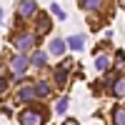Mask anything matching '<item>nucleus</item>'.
Masks as SVG:
<instances>
[{
    "instance_id": "f257e3e1",
    "label": "nucleus",
    "mask_w": 125,
    "mask_h": 125,
    "mask_svg": "<svg viewBox=\"0 0 125 125\" xmlns=\"http://www.w3.org/2000/svg\"><path fill=\"white\" fill-rule=\"evenodd\" d=\"M20 123H23V125H43L45 123V115H43V110L28 108V110L20 113Z\"/></svg>"
},
{
    "instance_id": "f03ea898",
    "label": "nucleus",
    "mask_w": 125,
    "mask_h": 125,
    "mask_svg": "<svg viewBox=\"0 0 125 125\" xmlns=\"http://www.w3.org/2000/svg\"><path fill=\"white\" fill-rule=\"evenodd\" d=\"M28 65H30V58H28V55H23V53H20V55H15L13 60H10V70H13L18 78L28 70Z\"/></svg>"
},
{
    "instance_id": "7ed1b4c3",
    "label": "nucleus",
    "mask_w": 125,
    "mask_h": 125,
    "mask_svg": "<svg viewBox=\"0 0 125 125\" xmlns=\"http://www.w3.org/2000/svg\"><path fill=\"white\" fill-rule=\"evenodd\" d=\"M35 45V38L30 35V33H23V35H15V48L20 50V53H30V48Z\"/></svg>"
},
{
    "instance_id": "20e7f679",
    "label": "nucleus",
    "mask_w": 125,
    "mask_h": 125,
    "mask_svg": "<svg viewBox=\"0 0 125 125\" xmlns=\"http://www.w3.org/2000/svg\"><path fill=\"white\" fill-rule=\"evenodd\" d=\"M35 10H38L35 0H20V3H18V13L23 15V18H28V15H35Z\"/></svg>"
},
{
    "instance_id": "39448f33",
    "label": "nucleus",
    "mask_w": 125,
    "mask_h": 125,
    "mask_svg": "<svg viewBox=\"0 0 125 125\" xmlns=\"http://www.w3.org/2000/svg\"><path fill=\"white\" fill-rule=\"evenodd\" d=\"M62 50H65V43H62L60 38L50 40V53H53V55H62Z\"/></svg>"
},
{
    "instance_id": "423d86ee",
    "label": "nucleus",
    "mask_w": 125,
    "mask_h": 125,
    "mask_svg": "<svg viewBox=\"0 0 125 125\" xmlns=\"http://www.w3.org/2000/svg\"><path fill=\"white\" fill-rule=\"evenodd\" d=\"M18 98H20V100H33V98H35V85H25V88H20Z\"/></svg>"
},
{
    "instance_id": "0eeeda50",
    "label": "nucleus",
    "mask_w": 125,
    "mask_h": 125,
    "mask_svg": "<svg viewBox=\"0 0 125 125\" xmlns=\"http://www.w3.org/2000/svg\"><path fill=\"white\" fill-rule=\"evenodd\" d=\"M30 62H33V65H38V68H43L45 62H48V53H33V58H30Z\"/></svg>"
},
{
    "instance_id": "6e6552de",
    "label": "nucleus",
    "mask_w": 125,
    "mask_h": 125,
    "mask_svg": "<svg viewBox=\"0 0 125 125\" xmlns=\"http://www.w3.org/2000/svg\"><path fill=\"white\" fill-rule=\"evenodd\" d=\"M35 95H38V98H45V95H50V85H48L45 80H40L38 85H35Z\"/></svg>"
},
{
    "instance_id": "1a4fd4ad",
    "label": "nucleus",
    "mask_w": 125,
    "mask_h": 125,
    "mask_svg": "<svg viewBox=\"0 0 125 125\" xmlns=\"http://www.w3.org/2000/svg\"><path fill=\"white\" fill-rule=\"evenodd\" d=\"M113 120H115V125H125V108H115L113 110Z\"/></svg>"
},
{
    "instance_id": "9d476101",
    "label": "nucleus",
    "mask_w": 125,
    "mask_h": 125,
    "mask_svg": "<svg viewBox=\"0 0 125 125\" xmlns=\"http://www.w3.org/2000/svg\"><path fill=\"white\" fill-rule=\"evenodd\" d=\"M83 43H85V38H83V35H75V38H70V40H68L70 50H80V48H83Z\"/></svg>"
},
{
    "instance_id": "9b49d317",
    "label": "nucleus",
    "mask_w": 125,
    "mask_h": 125,
    "mask_svg": "<svg viewBox=\"0 0 125 125\" xmlns=\"http://www.w3.org/2000/svg\"><path fill=\"white\" fill-rule=\"evenodd\" d=\"M113 95H125V78H118L113 85Z\"/></svg>"
},
{
    "instance_id": "f8f14e48",
    "label": "nucleus",
    "mask_w": 125,
    "mask_h": 125,
    "mask_svg": "<svg viewBox=\"0 0 125 125\" xmlns=\"http://www.w3.org/2000/svg\"><path fill=\"white\" fill-rule=\"evenodd\" d=\"M80 5L85 10H95V8H100V0H80Z\"/></svg>"
},
{
    "instance_id": "ddd939ff",
    "label": "nucleus",
    "mask_w": 125,
    "mask_h": 125,
    "mask_svg": "<svg viewBox=\"0 0 125 125\" xmlns=\"http://www.w3.org/2000/svg\"><path fill=\"white\" fill-rule=\"evenodd\" d=\"M95 65H98V70H105V68L110 65V58H108V55H100V58L95 60Z\"/></svg>"
},
{
    "instance_id": "4468645a",
    "label": "nucleus",
    "mask_w": 125,
    "mask_h": 125,
    "mask_svg": "<svg viewBox=\"0 0 125 125\" xmlns=\"http://www.w3.org/2000/svg\"><path fill=\"white\" fill-rule=\"evenodd\" d=\"M38 33H40V35L48 33V18H45V15H40V20H38Z\"/></svg>"
},
{
    "instance_id": "2eb2a0df",
    "label": "nucleus",
    "mask_w": 125,
    "mask_h": 125,
    "mask_svg": "<svg viewBox=\"0 0 125 125\" xmlns=\"http://www.w3.org/2000/svg\"><path fill=\"white\" fill-rule=\"evenodd\" d=\"M55 110H58V113H65V110H68V98H60V100L55 103Z\"/></svg>"
},
{
    "instance_id": "dca6fc26",
    "label": "nucleus",
    "mask_w": 125,
    "mask_h": 125,
    "mask_svg": "<svg viewBox=\"0 0 125 125\" xmlns=\"http://www.w3.org/2000/svg\"><path fill=\"white\" fill-rule=\"evenodd\" d=\"M55 80L60 83V85H62V83H65V65H62V68H58V70H55Z\"/></svg>"
},
{
    "instance_id": "f3484780",
    "label": "nucleus",
    "mask_w": 125,
    "mask_h": 125,
    "mask_svg": "<svg viewBox=\"0 0 125 125\" xmlns=\"http://www.w3.org/2000/svg\"><path fill=\"white\" fill-rule=\"evenodd\" d=\"M53 15H55L58 20H65V13H62V8H60V5H53Z\"/></svg>"
},
{
    "instance_id": "a211bd4d",
    "label": "nucleus",
    "mask_w": 125,
    "mask_h": 125,
    "mask_svg": "<svg viewBox=\"0 0 125 125\" xmlns=\"http://www.w3.org/2000/svg\"><path fill=\"white\" fill-rule=\"evenodd\" d=\"M5 90H8V85H5V80H3V78H0V98H3V95H5Z\"/></svg>"
},
{
    "instance_id": "6ab92c4d",
    "label": "nucleus",
    "mask_w": 125,
    "mask_h": 125,
    "mask_svg": "<svg viewBox=\"0 0 125 125\" xmlns=\"http://www.w3.org/2000/svg\"><path fill=\"white\" fill-rule=\"evenodd\" d=\"M62 125H80V123H78V120H65Z\"/></svg>"
},
{
    "instance_id": "aec40b11",
    "label": "nucleus",
    "mask_w": 125,
    "mask_h": 125,
    "mask_svg": "<svg viewBox=\"0 0 125 125\" xmlns=\"http://www.w3.org/2000/svg\"><path fill=\"white\" fill-rule=\"evenodd\" d=\"M0 23H3V10H0Z\"/></svg>"
},
{
    "instance_id": "412c9836",
    "label": "nucleus",
    "mask_w": 125,
    "mask_h": 125,
    "mask_svg": "<svg viewBox=\"0 0 125 125\" xmlns=\"http://www.w3.org/2000/svg\"><path fill=\"white\" fill-rule=\"evenodd\" d=\"M120 5H123V8H125V0H120Z\"/></svg>"
}]
</instances>
